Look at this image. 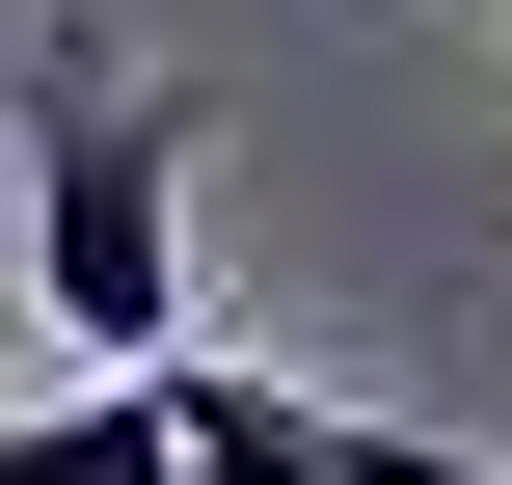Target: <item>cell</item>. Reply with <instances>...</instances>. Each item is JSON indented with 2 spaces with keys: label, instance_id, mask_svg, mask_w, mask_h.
I'll use <instances>...</instances> for the list:
<instances>
[{
  "label": "cell",
  "instance_id": "6da1fadb",
  "mask_svg": "<svg viewBox=\"0 0 512 485\" xmlns=\"http://www.w3.org/2000/svg\"><path fill=\"white\" fill-rule=\"evenodd\" d=\"M27 297H54L81 378H162V351H189V108H162L108 27L27 54Z\"/></svg>",
  "mask_w": 512,
  "mask_h": 485
},
{
  "label": "cell",
  "instance_id": "7a4b0ae2",
  "mask_svg": "<svg viewBox=\"0 0 512 485\" xmlns=\"http://www.w3.org/2000/svg\"><path fill=\"white\" fill-rule=\"evenodd\" d=\"M0 485H189L162 459V378H54V432H0Z\"/></svg>",
  "mask_w": 512,
  "mask_h": 485
}]
</instances>
